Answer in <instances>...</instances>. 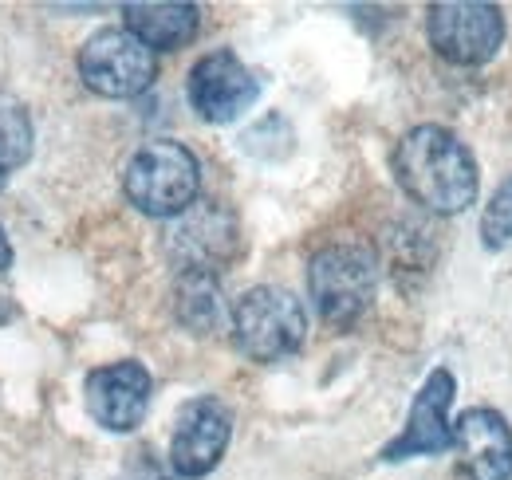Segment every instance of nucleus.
I'll use <instances>...</instances> for the list:
<instances>
[{
	"mask_svg": "<svg viewBox=\"0 0 512 480\" xmlns=\"http://www.w3.org/2000/svg\"><path fill=\"white\" fill-rule=\"evenodd\" d=\"M394 178L406 197L430 213H461L477 201V158L446 126L422 122L394 146Z\"/></svg>",
	"mask_w": 512,
	"mask_h": 480,
	"instance_id": "nucleus-1",
	"label": "nucleus"
},
{
	"mask_svg": "<svg viewBox=\"0 0 512 480\" xmlns=\"http://www.w3.org/2000/svg\"><path fill=\"white\" fill-rule=\"evenodd\" d=\"M123 189L138 213L174 221L197 205L201 162L193 158L190 146H182L174 138H154L127 162Z\"/></svg>",
	"mask_w": 512,
	"mask_h": 480,
	"instance_id": "nucleus-2",
	"label": "nucleus"
},
{
	"mask_svg": "<svg viewBox=\"0 0 512 480\" xmlns=\"http://www.w3.org/2000/svg\"><path fill=\"white\" fill-rule=\"evenodd\" d=\"M375 284H379V264L375 252L367 244L355 240H339L327 244L312 256L308 264V292L327 327H355L367 307L375 300Z\"/></svg>",
	"mask_w": 512,
	"mask_h": 480,
	"instance_id": "nucleus-3",
	"label": "nucleus"
},
{
	"mask_svg": "<svg viewBox=\"0 0 512 480\" xmlns=\"http://www.w3.org/2000/svg\"><path fill=\"white\" fill-rule=\"evenodd\" d=\"M233 343L245 359L253 362H280L296 355L308 339V311L284 288L260 284L249 288L229 311Z\"/></svg>",
	"mask_w": 512,
	"mask_h": 480,
	"instance_id": "nucleus-4",
	"label": "nucleus"
},
{
	"mask_svg": "<svg viewBox=\"0 0 512 480\" xmlns=\"http://www.w3.org/2000/svg\"><path fill=\"white\" fill-rule=\"evenodd\" d=\"M158 75V56L127 28H103L79 48V79L103 99H134Z\"/></svg>",
	"mask_w": 512,
	"mask_h": 480,
	"instance_id": "nucleus-5",
	"label": "nucleus"
},
{
	"mask_svg": "<svg viewBox=\"0 0 512 480\" xmlns=\"http://www.w3.org/2000/svg\"><path fill=\"white\" fill-rule=\"evenodd\" d=\"M426 32L442 60H449L453 67H481L497 56L505 40V16L497 4L442 0V4H430Z\"/></svg>",
	"mask_w": 512,
	"mask_h": 480,
	"instance_id": "nucleus-6",
	"label": "nucleus"
},
{
	"mask_svg": "<svg viewBox=\"0 0 512 480\" xmlns=\"http://www.w3.org/2000/svg\"><path fill=\"white\" fill-rule=\"evenodd\" d=\"M233 437V414L221 398H193L182 406L174 441H170V469L182 480L209 477Z\"/></svg>",
	"mask_w": 512,
	"mask_h": 480,
	"instance_id": "nucleus-7",
	"label": "nucleus"
},
{
	"mask_svg": "<svg viewBox=\"0 0 512 480\" xmlns=\"http://www.w3.org/2000/svg\"><path fill=\"white\" fill-rule=\"evenodd\" d=\"M190 107L205 122H233L241 119L256 99H260V79L233 52H209L190 67L186 79Z\"/></svg>",
	"mask_w": 512,
	"mask_h": 480,
	"instance_id": "nucleus-8",
	"label": "nucleus"
},
{
	"mask_svg": "<svg viewBox=\"0 0 512 480\" xmlns=\"http://www.w3.org/2000/svg\"><path fill=\"white\" fill-rule=\"evenodd\" d=\"M150 390H154L150 370L142 362L127 359L91 370L87 386H83V402H87V414L103 429L130 433L142 425L146 410H150Z\"/></svg>",
	"mask_w": 512,
	"mask_h": 480,
	"instance_id": "nucleus-9",
	"label": "nucleus"
},
{
	"mask_svg": "<svg viewBox=\"0 0 512 480\" xmlns=\"http://www.w3.org/2000/svg\"><path fill=\"white\" fill-rule=\"evenodd\" d=\"M166 252L182 272H217V264L237 252V217L217 201H197L174 217Z\"/></svg>",
	"mask_w": 512,
	"mask_h": 480,
	"instance_id": "nucleus-10",
	"label": "nucleus"
},
{
	"mask_svg": "<svg viewBox=\"0 0 512 480\" xmlns=\"http://www.w3.org/2000/svg\"><path fill=\"white\" fill-rule=\"evenodd\" d=\"M453 394H457V382L446 366H438L414 406H410V418L402 425V433L383 449V461H406V457H438L453 449V421H449V406H453Z\"/></svg>",
	"mask_w": 512,
	"mask_h": 480,
	"instance_id": "nucleus-11",
	"label": "nucleus"
},
{
	"mask_svg": "<svg viewBox=\"0 0 512 480\" xmlns=\"http://www.w3.org/2000/svg\"><path fill=\"white\" fill-rule=\"evenodd\" d=\"M453 449L469 480H512V425L489 406H473L453 421Z\"/></svg>",
	"mask_w": 512,
	"mask_h": 480,
	"instance_id": "nucleus-12",
	"label": "nucleus"
},
{
	"mask_svg": "<svg viewBox=\"0 0 512 480\" xmlns=\"http://www.w3.org/2000/svg\"><path fill=\"white\" fill-rule=\"evenodd\" d=\"M123 28L150 52H178L201 28L197 4H123Z\"/></svg>",
	"mask_w": 512,
	"mask_h": 480,
	"instance_id": "nucleus-13",
	"label": "nucleus"
},
{
	"mask_svg": "<svg viewBox=\"0 0 512 480\" xmlns=\"http://www.w3.org/2000/svg\"><path fill=\"white\" fill-rule=\"evenodd\" d=\"M178 319L193 335H213L229 319L217 272H182L178 276Z\"/></svg>",
	"mask_w": 512,
	"mask_h": 480,
	"instance_id": "nucleus-14",
	"label": "nucleus"
},
{
	"mask_svg": "<svg viewBox=\"0 0 512 480\" xmlns=\"http://www.w3.org/2000/svg\"><path fill=\"white\" fill-rule=\"evenodd\" d=\"M32 158V119L24 103L0 91V185L12 170H20Z\"/></svg>",
	"mask_w": 512,
	"mask_h": 480,
	"instance_id": "nucleus-15",
	"label": "nucleus"
},
{
	"mask_svg": "<svg viewBox=\"0 0 512 480\" xmlns=\"http://www.w3.org/2000/svg\"><path fill=\"white\" fill-rule=\"evenodd\" d=\"M481 240H485V248L512 244V174L497 185V193L489 197V205L481 213Z\"/></svg>",
	"mask_w": 512,
	"mask_h": 480,
	"instance_id": "nucleus-16",
	"label": "nucleus"
},
{
	"mask_svg": "<svg viewBox=\"0 0 512 480\" xmlns=\"http://www.w3.org/2000/svg\"><path fill=\"white\" fill-rule=\"evenodd\" d=\"M138 461H130V473L123 480H170L158 465H154V457L150 453H134Z\"/></svg>",
	"mask_w": 512,
	"mask_h": 480,
	"instance_id": "nucleus-17",
	"label": "nucleus"
},
{
	"mask_svg": "<svg viewBox=\"0 0 512 480\" xmlns=\"http://www.w3.org/2000/svg\"><path fill=\"white\" fill-rule=\"evenodd\" d=\"M12 268V244L4 237V229H0V272H8Z\"/></svg>",
	"mask_w": 512,
	"mask_h": 480,
	"instance_id": "nucleus-18",
	"label": "nucleus"
}]
</instances>
